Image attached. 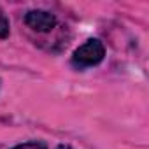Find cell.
Listing matches in <instances>:
<instances>
[{
  "mask_svg": "<svg viewBox=\"0 0 149 149\" xmlns=\"http://www.w3.org/2000/svg\"><path fill=\"white\" fill-rule=\"evenodd\" d=\"M13 149H47L42 142H37V140H32V142H23V144H18L14 146Z\"/></svg>",
  "mask_w": 149,
  "mask_h": 149,
  "instance_id": "4",
  "label": "cell"
},
{
  "mask_svg": "<svg viewBox=\"0 0 149 149\" xmlns=\"http://www.w3.org/2000/svg\"><path fill=\"white\" fill-rule=\"evenodd\" d=\"M25 25L39 33H47L51 32L56 25H58V19L53 13L49 11H44V9H32L25 14L23 18Z\"/></svg>",
  "mask_w": 149,
  "mask_h": 149,
  "instance_id": "2",
  "label": "cell"
},
{
  "mask_svg": "<svg viewBox=\"0 0 149 149\" xmlns=\"http://www.w3.org/2000/svg\"><path fill=\"white\" fill-rule=\"evenodd\" d=\"M9 32H11L9 19L4 16V13H0V39H7L9 37Z\"/></svg>",
  "mask_w": 149,
  "mask_h": 149,
  "instance_id": "3",
  "label": "cell"
},
{
  "mask_svg": "<svg viewBox=\"0 0 149 149\" xmlns=\"http://www.w3.org/2000/svg\"><path fill=\"white\" fill-rule=\"evenodd\" d=\"M56 149H74L72 146H68V144H58L56 146Z\"/></svg>",
  "mask_w": 149,
  "mask_h": 149,
  "instance_id": "5",
  "label": "cell"
},
{
  "mask_svg": "<svg viewBox=\"0 0 149 149\" xmlns=\"http://www.w3.org/2000/svg\"><path fill=\"white\" fill-rule=\"evenodd\" d=\"M105 58V46L100 39H88L72 53V65L77 68L97 67Z\"/></svg>",
  "mask_w": 149,
  "mask_h": 149,
  "instance_id": "1",
  "label": "cell"
}]
</instances>
